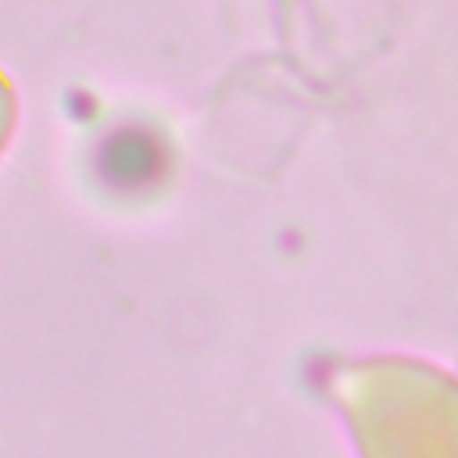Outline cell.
<instances>
[{
  "label": "cell",
  "instance_id": "cell-1",
  "mask_svg": "<svg viewBox=\"0 0 458 458\" xmlns=\"http://www.w3.org/2000/svg\"><path fill=\"white\" fill-rule=\"evenodd\" d=\"M161 168V150L147 140H114L104 147V161H100V172H111L118 182L122 179H132V182H143L150 172Z\"/></svg>",
  "mask_w": 458,
  "mask_h": 458
}]
</instances>
